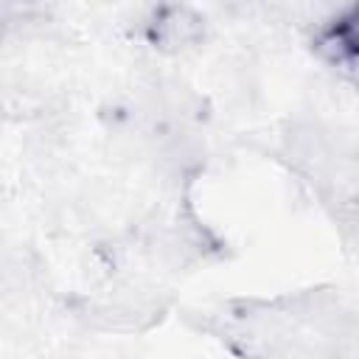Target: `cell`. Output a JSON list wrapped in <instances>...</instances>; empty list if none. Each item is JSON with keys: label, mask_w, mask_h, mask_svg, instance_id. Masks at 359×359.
I'll return each instance as SVG.
<instances>
[{"label": "cell", "mask_w": 359, "mask_h": 359, "mask_svg": "<svg viewBox=\"0 0 359 359\" xmlns=\"http://www.w3.org/2000/svg\"><path fill=\"white\" fill-rule=\"evenodd\" d=\"M149 42L163 53H180L194 48L205 36V17L185 3H163L146 22Z\"/></svg>", "instance_id": "obj_1"}, {"label": "cell", "mask_w": 359, "mask_h": 359, "mask_svg": "<svg viewBox=\"0 0 359 359\" xmlns=\"http://www.w3.org/2000/svg\"><path fill=\"white\" fill-rule=\"evenodd\" d=\"M45 22L42 0H0V39L11 34H28Z\"/></svg>", "instance_id": "obj_2"}]
</instances>
